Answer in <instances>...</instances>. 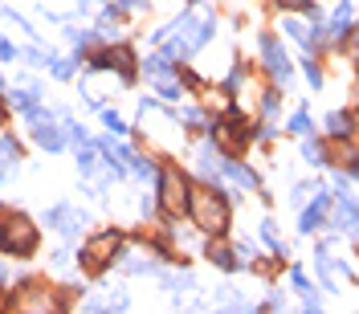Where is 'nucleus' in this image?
I'll return each instance as SVG.
<instances>
[{"label": "nucleus", "instance_id": "1", "mask_svg": "<svg viewBox=\"0 0 359 314\" xmlns=\"http://www.w3.org/2000/svg\"><path fill=\"white\" fill-rule=\"evenodd\" d=\"M188 213L204 233H225L229 229V200L216 188H196L188 192Z\"/></svg>", "mask_w": 359, "mask_h": 314}, {"label": "nucleus", "instance_id": "2", "mask_svg": "<svg viewBox=\"0 0 359 314\" xmlns=\"http://www.w3.org/2000/svg\"><path fill=\"white\" fill-rule=\"evenodd\" d=\"M0 253H8V257L37 253V229H33V220L21 217V213H4L0 217Z\"/></svg>", "mask_w": 359, "mask_h": 314}, {"label": "nucleus", "instance_id": "3", "mask_svg": "<svg viewBox=\"0 0 359 314\" xmlns=\"http://www.w3.org/2000/svg\"><path fill=\"white\" fill-rule=\"evenodd\" d=\"M122 237L115 233V229H106V233H98V237H90V241L82 245V266L90 269V273H102V269L111 266V257L119 253Z\"/></svg>", "mask_w": 359, "mask_h": 314}, {"label": "nucleus", "instance_id": "4", "mask_svg": "<svg viewBox=\"0 0 359 314\" xmlns=\"http://www.w3.org/2000/svg\"><path fill=\"white\" fill-rule=\"evenodd\" d=\"M160 204H164L168 217H176V213L188 208V184H184V176H180L176 168L160 171Z\"/></svg>", "mask_w": 359, "mask_h": 314}, {"label": "nucleus", "instance_id": "5", "mask_svg": "<svg viewBox=\"0 0 359 314\" xmlns=\"http://www.w3.org/2000/svg\"><path fill=\"white\" fill-rule=\"evenodd\" d=\"M135 57H131V49L127 45H106V49H98L94 57H90V66L94 70H119L122 73V82H131L135 78V66H131Z\"/></svg>", "mask_w": 359, "mask_h": 314}, {"label": "nucleus", "instance_id": "6", "mask_svg": "<svg viewBox=\"0 0 359 314\" xmlns=\"http://www.w3.org/2000/svg\"><path fill=\"white\" fill-rule=\"evenodd\" d=\"M213 135H216V143L225 147L229 155H237L241 147H245V139H249V131H245V122H241V115H237V110H233L229 119L213 122Z\"/></svg>", "mask_w": 359, "mask_h": 314}, {"label": "nucleus", "instance_id": "7", "mask_svg": "<svg viewBox=\"0 0 359 314\" xmlns=\"http://www.w3.org/2000/svg\"><path fill=\"white\" fill-rule=\"evenodd\" d=\"M262 57H265V70L274 73L278 82H286L290 62H286V53H282V45H278V37H262Z\"/></svg>", "mask_w": 359, "mask_h": 314}, {"label": "nucleus", "instance_id": "8", "mask_svg": "<svg viewBox=\"0 0 359 314\" xmlns=\"http://www.w3.org/2000/svg\"><path fill=\"white\" fill-rule=\"evenodd\" d=\"M45 224H53L57 233L73 237V233H78V224H86V213H73L70 204H57V208H49V213H45Z\"/></svg>", "mask_w": 359, "mask_h": 314}, {"label": "nucleus", "instance_id": "9", "mask_svg": "<svg viewBox=\"0 0 359 314\" xmlns=\"http://www.w3.org/2000/svg\"><path fill=\"white\" fill-rule=\"evenodd\" d=\"M335 229H339V233H356V237H359V204L351 200V196H339Z\"/></svg>", "mask_w": 359, "mask_h": 314}, {"label": "nucleus", "instance_id": "10", "mask_svg": "<svg viewBox=\"0 0 359 314\" xmlns=\"http://www.w3.org/2000/svg\"><path fill=\"white\" fill-rule=\"evenodd\" d=\"M33 135H37V143L49 147V151H57V147L66 143V135H62V131L53 127V119H41L37 127H33Z\"/></svg>", "mask_w": 359, "mask_h": 314}, {"label": "nucleus", "instance_id": "11", "mask_svg": "<svg viewBox=\"0 0 359 314\" xmlns=\"http://www.w3.org/2000/svg\"><path fill=\"white\" fill-rule=\"evenodd\" d=\"M323 213H327V196H318L311 208L302 213V224H298V229H302V233H314V229L323 224Z\"/></svg>", "mask_w": 359, "mask_h": 314}, {"label": "nucleus", "instance_id": "12", "mask_svg": "<svg viewBox=\"0 0 359 314\" xmlns=\"http://www.w3.org/2000/svg\"><path fill=\"white\" fill-rule=\"evenodd\" d=\"M21 159V147L13 143V139H0V180H8V168Z\"/></svg>", "mask_w": 359, "mask_h": 314}, {"label": "nucleus", "instance_id": "13", "mask_svg": "<svg viewBox=\"0 0 359 314\" xmlns=\"http://www.w3.org/2000/svg\"><path fill=\"white\" fill-rule=\"evenodd\" d=\"M200 171H213V176L216 171H225V159H220V151H216L213 143L200 147Z\"/></svg>", "mask_w": 359, "mask_h": 314}, {"label": "nucleus", "instance_id": "14", "mask_svg": "<svg viewBox=\"0 0 359 314\" xmlns=\"http://www.w3.org/2000/svg\"><path fill=\"white\" fill-rule=\"evenodd\" d=\"M209 262L213 266H220V269H237V257H233V249H225V245H209Z\"/></svg>", "mask_w": 359, "mask_h": 314}, {"label": "nucleus", "instance_id": "15", "mask_svg": "<svg viewBox=\"0 0 359 314\" xmlns=\"http://www.w3.org/2000/svg\"><path fill=\"white\" fill-rule=\"evenodd\" d=\"M347 29H351V4H339V13L331 17V37H347Z\"/></svg>", "mask_w": 359, "mask_h": 314}, {"label": "nucleus", "instance_id": "16", "mask_svg": "<svg viewBox=\"0 0 359 314\" xmlns=\"http://www.w3.org/2000/svg\"><path fill=\"white\" fill-rule=\"evenodd\" d=\"M78 168H82V176H94L98 171V151L90 143H78Z\"/></svg>", "mask_w": 359, "mask_h": 314}, {"label": "nucleus", "instance_id": "17", "mask_svg": "<svg viewBox=\"0 0 359 314\" xmlns=\"http://www.w3.org/2000/svg\"><path fill=\"white\" fill-rule=\"evenodd\" d=\"M147 73H151V78H160V82H164V78H171V57H168V53L147 57Z\"/></svg>", "mask_w": 359, "mask_h": 314}, {"label": "nucleus", "instance_id": "18", "mask_svg": "<svg viewBox=\"0 0 359 314\" xmlns=\"http://www.w3.org/2000/svg\"><path fill=\"white\" fill-rule=\"evenodd\" d=\"M225 171H229L237 184H245V188H258V176H253L249 168H241V164H233V159H225Z\"/></svg>", "mask_w": 359, "mask_h": 314}, {"label": "nucleus", "instance_id": "19", "mask_svg": "<svg viewBox=\"0 0 359 314\" xmlns=\"http://www.w3.org/2000/svg\"><path fill=\"white\" fill-rule=\"evenodd\" d=\"M327 131H331V135H347V131H351V119H347V115H331V119H327Z\"/></svg>", "mask_w": 359, "mask_h": 314}, {"label": "nucleus", "instance_id": "20", "mask_svg": "<svg viewBox=\"0 0 359 314\" xmlns=\"http://www.w3.org/2000/svg\"><path fill=\"white\" fill-rule=\"evenodd\" d=\"M127 168L135 171V176H155V164H151V159H139V155H131Z\"/></svg>", "mask_w": 359, "mask_h": 314}, {"label": "nucleus", "instance_id": "21", "mask_svg": "<svg viewBox=\"0 0 359 314\" xmlns=\"http://www.w3.org/2000/svg\"><path fill=\"white\" fill-rule=\"evenodd\" d=\"M290 131H294V135H311V119H307V110H298V115L290 119Z\"/></svg>", "mask_w": 359, "mask_h": 314}, {"label": "nucleus", "instance_id": "22", "mask_svg": "<svg viewBox=\"0 0 359 314\" xmlns=\"http://www.w3.org/2000/svg\"><path fill=\"white\" fill-rule=\"evenodd\" d=\"M102 122L111 127V135H122V131H127V122H122L119 115H115V110H102Z\"/></svg>", "mask_w": 359, "mask_h": 314}, {"label": "nucleus", "instance_id": "23", "mask_svg": "<svg viewBox=\"0 0 359 314\" xmlns=\"http://www.w3.org/2000/svg\"><path fill=\"white\" fill-rule=\"evenodd\" d=\"M302 159H311V164H323V147L314 143V139H307V143H302Z\"/></svg>", "mask_w": 359, "mask_h": 314}, {"label": "nucleus", "instance_id": "24", "mask_svg": "<svg viewBox=\"0 0 359 314\" xmlns=\"http://www.w3.org/2000/svg\"><path fill=\"white\" fill-rule=\"evenodd\" d=\"M49 66H53V73H57V78H70V73H73L70 62H57V57H49Z\"/></svg>", "mask_w": 359, "mask_h": 314}, {"label": "nucleus", "instance_id": "25", "mask_svg": "<svg viewBox=\"0 0 359 314\" xmlns=\"http://www.w3.org/2000/svg\"><path fill=\"white\" fill-rule=\"evenodd\" d=\"M24 57H29V66H49V57H45V53H41V49H29Z\"/></svg>", "mask_w": 359, "mask_h": 314}, {"label": "nucleus", "instance_id": "26", "mask_svg": "<svg viewBox=\"0 0 359 314\" xmlns=\"http://www.w3.org/2000/svg\"><path fill=\"white\" fill-rule=\"evenodd\" d=\"M307 82H311V86H323V73H318L314 62H307Z\"/></svg>", "mask_w": 359, "mask_h": 314}, {"label": "nucleus", "instance_id": "27", "mask_svg": "<svg viewBox=\"0 0 359 314\" xmlns=\"http://www.w3.org/2000/svg\"><path fill=\"white\" fill-rule=\"evenodd\" d=\"M13 57H17V49H13L8 41H4V37H0V62H13Z\"/></svg>", "mask_w": 359, "mask_h": 314}, {"label": "nucleus", "instance_id": "28", "mask_svg": "<svg viewBox=\"0 0 359 314\" xmlns=\"http://www.w3.org/2000/svg\"><path fill=\"white\" fill-rule=\"evenodd\" d=\"M70 139H73V143H86V131H82L78 122H70Z\"/></svg>", "mask_w": 359, "mask_h": 314}, {"label": "nucleus", "instance_id": "29", "mask_svg": "<svg viewBox=\"0 0 359 314\" xmlns=\"http://www.w3.org/2000/svg\"><path fill=\"white\" fill-rule=\"evenodd\" d=\"M282 8H311V0H278Z\"/></svg>", "mask_w": 359, "mask_h": 314}, {"label": "nucleus", "instance_id": "30", "mask_svg": "<svg viewBox=\"0 0 359 314\" xmlns=\"http://www.w3.org/2000/svg\"><path fill=\"white\" fill-rule=\"evenodd\" d=\"M0 127H4V106H0Z\"/></svg>", "mask_w": 359, "mask_h": 314}, {"label": "nucleus", "instance_id": "31", "mask_svg": "<svg viewBox=\"0 0 359 314\" xmlns=\"http://www.w3.org/2000/svg\"><path fill=\"white\" fill-rule=\"evenodd\" d=\"M0 282H4V266H0Z\"/></svg>", "mask_w": 359, "mask_h": 314}]
</instances>
